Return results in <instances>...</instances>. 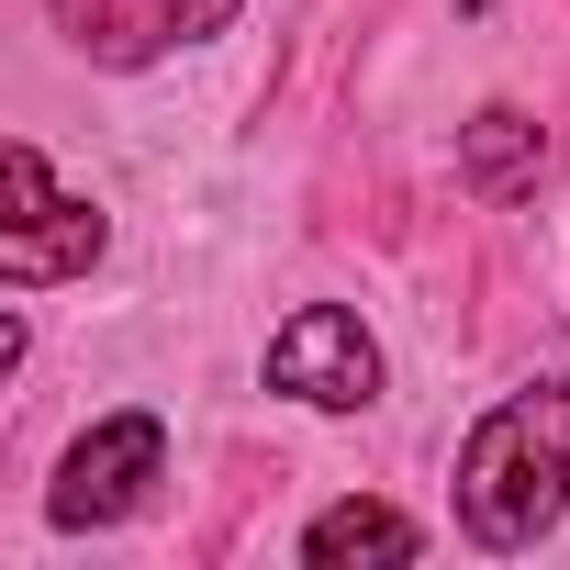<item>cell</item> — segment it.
I'll return each mask as SVG.
<instances>
[{"mask_svg":"<svg viewBox=\"0 0 570 570\" xmlns=\"http://www.w3.org/2000/svg\"><path fill=\"white\" fill-rule=\"evenodd\" d=\"M559 514H570V370L492 403L459 448V537L470 548L525 559L537 537H559Z\"/></svg>","mask_w":570,"mask_h":570,"instance_id":"obj_1","label":"cell"},{"mask_svg":"<svg viewBox=\"0 0 570 570\" xmlns=\"http://www.w3.org/2000/svg\"><path fill=\"white\" fill-rule=\"evenodd\" d=\"M112 246V213L90 190H57V168L35 146H0V279L46 292V279H90Z\"/></svg>","mask_w":570,"mask_h":570,"instance_id":"obj_2","label":"cell"},{"mask_svg":"<svg viewBox=\"0 0 570 570\" xmlns=\"http://www.w3.org/2000/svg\"><path fill=\"white\" fill-rule=\"evenodd\" d=\"M157 470H168V425H157V414H101V425L68 448L46 514H57L68 537H79V525H124V514L157 492Z\"/></svg>","mask_w":570,"mask_h":570,"instance_id":"obj_3","label":"cell"},{"mask_svg":"<svg viewBox=\"0 0 570 570\" xmlns=\"http://www.w3.org/2000/svg\"><path fill=\"white\" fill-rule=\"evenodd\" d=\"M268 392H292V403H314V414H370V403H381V347H370V325L336 314V303H303L292 325L268 336Z\"/></svg>","mask_w":570,"mask_h":570,"instance_id":"obj_4","label":"cell"},{"mask_svg":"<svg viewBox=\"0 0 570 570\" xmlns=\"http://www.w3.org/2000/svg\"><path fill=\"white\" fill-rule=\"evenodd\" d=\"M46 12L90 68H157L179 46H213L246 0H46Z\"/></svg>","mask_w":570,"mask_h":570,"instance_id":"obj_5","label":"cell"},{"mask_svg":"<svg viewBox=\"0 0 570 570\" xmlns=\"http://www.w3.org/2000/svg\"><path fill=\"white\" fill-rule=\"evenodd\" d=\"M414 559H425V525L392 503H325L303 525V570H414Z\"/></svg>","mask_w":570,"mask_h":570,"instance_id":"obj_6","label":"cell"},{"mask_svg":"<svg viewBox=\"0 0 570 570\" xmlns=\"http://www.w3.org/2000/svg\"><path fill=\"white\" fill-rule=\"evenodd\" d=\"M537 157H548V135H537L514 101H481V112L459 124V179H470V190H492V202L537 190Z\"/></svg>","mask_w":570,"mask_h":570,"instance_id":"obj_7","label":"cell"},{"mask_svg":"<svg viewBox=\"0 0 570 570\" xmlns=\"http://www.w3.org/2000/svg\"><path fill=\"white\" fill-rule=\"evenodd\" d=\"M470 12H481V0H470Z\"/></svg>","mask_w":570,"mask_h":570,"instance_id":"obj_8","label":"cell"}]
</instances>
